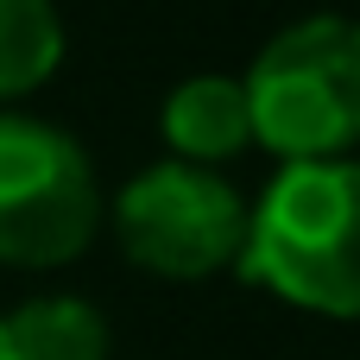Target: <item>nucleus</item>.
<instances>
[{
	"label": "nucleus",
	"instance_id": "nucleus-1",
	"mask_svg": "<svg viewBox=\"0 0 360 360\" xmlns=\"http://www.w3.org/2000/svg\"><path fill=\"white\" fill-rule=\"evenodd\" d=\"M247 285H266L272 297L360 323V165H285L266 196L247 209V247L234 266Z\"/></svg>",
	"mask_w": 360,
	"mask_h": 360
},
{
	"label": "nucleus",
	"instance_id": "nucleus-2",
	"mask_svg": "<svg viewBox=\"0 0 360 360\" xmlns=\"http://www.w3.org/2000/svg\"><path fill=\"white\" fill-rule=\"evenodd\" d=\"M240 89L253 146L278 152L285 165L348 158L360 146V19L310 13L272 32Z\"/></svg>",
	"mask_w": 360,
	"mask_h": 360
},
{
	"label": "nucleus",
	"instance_id": "nucleus-3",
	"mask_svg": "<svg viewBox=\"0 0 360 360\" xmlns=\"http://www.w3.org/2000/svg\"><path fill=\"white\" fill-rule=\"evenodd\" d=\"M101 184L89 152L32 114H0V266L51 272L89 253Z\"/></svg>",
	"mask_w": 360,
	"mask_h": 360
},
{
	"label": "nucleus",
	"instance_id": "nucleus-4",
	"mask_svg": "<svg viewBox=\"0 0 360 360\" xmlns=\"http://www.w3.org/2000/svg\"><path fill=\"white\" fill-rule=\"evenodd\" d=\"M114 234L139 272L171 278V285H196V278L240 266L247 202L221 171L165 158V165H146L114 196Z\"/></svg>",
	"mask_w": 360,
	"mask_h": 360
},
{
	"label": "nucleus",
	"instance_id": "nucleus-5",
	"mask_svg": "<svg viewBox=\"0 0 360 360\" xmlns=\"http://www.w3.org/2000/svg\"><path fill=\"white\" fill-rule=\"evenodd\" d=\"M158 127H165L171 158L209 165V171H215L221 158H234V152L253 146L247 89H240V76H215V70L177 82V89L165 95V108H158Z\"/></svg>",
	"mask_w": 360,
	"mask_h": 360
},
{
	"label": "nucleus",
	"instance_id": "nucleus-6",
	"mask_svg": "<svg viewBox=\"0 0 360 360\" xmlns=\"http://www.w3.org/2000/svg\"><path fill=\"white\" fill-rule=\"evenodd\" d=\"M0 323L13 360H108V323L82 297H32Z\"/></svg>",
	"mask_w": 360,
	"mask_h": 360
},
{
	"label": "nucleus",
	"instance_id": "nucleus-7",
	"mask_svg": "<svg viewBox=\"0 0 360 360\" xmlns=\"http://www.w3.org/2000/svg\"><path fill=\"white\" fill-rule=\"evenodd\" d=\"M63 63V19L51 0H0V101L32 95Z\"/></svg>",
	"mask_w": 360,
	"mask_h": 360
},
{
	"label": "nucleus",
	"instance_id": "nucleus-8",
	"mask_svg": "<svg viewBox=\"0 0 360 360\" xmlns=\"http://www.w3.org/2000/svg\"><path fill=\"white\" fill-rule=\"evenodd\" d=\"M0 360H13V342H6V323H0Z\"/></svg>",
	"mask_w": 360,
	"mask_h": 360
}]
</instances>
